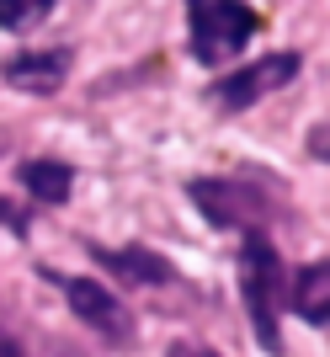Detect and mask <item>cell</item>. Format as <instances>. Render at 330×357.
Segmentation results:
<instances>
[{
    "instance_id": "6da1fadb",
    "label": "cell",
    "mask_w": 330,
    "mask_h": 357,
    "mask_svg": "<svg viewBox=\"0 0 330 357\" xmlns=\"http://www.w3.org/2000/svg\"><path fill=\"white\" fill-rule=\"evenodd\" d=\"M187 27L197 64H224L261 32V16L245 0H187Z\"/></svg>"
},
{
    "instance_id": "7a4b0ae2",
    "label": "cell",
    "mask_w": 330,
    "mask_h": 357,
    "mask_svg": "<svg viewBox=\"0 0 330 357\" xmlns=\"http://www.w3.org/2000/svg\"><path fill=\"white\" fill-rule=\"evenodd\" d=\"M240 294L251 310V326L267 352H277V304H283V261L267 235H245L240 245Z\"/></svg>"
},
{
    "instance_id": "3957f363",
    "label": "cell",
    "mask_w": 330,
    "mask_h": 357,
    "mask_svg": "<svg viewBox=\"0 0 330 357\" xmlns=\"http://www.w3.org/2000/svg\"><path fill=\"white\" fill-rule=\"evenodd\" d=\"M187 192H192V203L203 208V219L219 224V229H245V235H256L261 224H267V197L256 192V187H245V181H219V176H197L187 181Z\"/></svg>"
},
{
    "instance_id": "277c9868",
    "label": "cell",
    "mask_w": 330,
    "mask_h": 357,
    "mask_svg": "<svg viewBox=\"0 0 330 357\" xmlns=\"http://www.w3.org/2000/svg\"><path fill=\"white\" fill-rule=\"evenodd\" d=\"M59 288H64V298H70V310L86 320L96 336H107V342H128L134 336V314L118 304V294H107L102 283H91V278H59Z\"/></svg>"
},
{
    "instance_id": "5b68a950",
    "label": "cell",
    "mask_w": 330,
    "mask_h": 357,
    "mask_svg": "<svg viewBox=\"0 0 330 357\" xmlns=\"http://www.w3.org/2000/svg\"><path fill=\"white\" fill-rule=\"evenodd\" d=\"M299 75V54H267V59L245 64V70H235L229 80H219V107H229V112H240V107L261 102L267 91H283L288 80Z\"/></svg>"
},
{
    "instance_id": "8992f818",
    "label": "cell",
    "mask_w": 330,
    "mask_h": 357,
    "mask_svg": "<svg viewBox=\"0 0 330 357\" xmlns=\"http://www.w3.org/2000/svg\"><path fill=\"white\" fill-rule=\"evenodd\" d=\"M91 256L107 272H118L123 283H176V267L160 251H144V245H91Z\"/></svg>"
},
{
    "instance_id": "52a82bcc",
    "label": "cell",
    "mask_w": 330,
    "mask_h": 357,
    "mask_svg": "<svg viewBox=\"0 0 330 357\" xmlns=\"http://www.w3.org/2000/svg\"><path fill=\"white\" fill-rule=\"evenodd\" d=\"M293 310L309 326H325L330 320V261H309V267L293 278Z\"/></svg>"
},
{
    "instance_id": "ba28073f",
    "label": "cell",
    "mask_w": 330,
    "mask_h": 357,
    "mask_svg": "<svg viewBox=\"0 0 330 357\" xmlns=\"http://www.w3.org/2000/svg\"><path fill=\"white\" fill-rule=\"evenodd\" d=\"M64 70H70L64 54H16V59L6 64V80L22 86V91H54L64 80Z\"/></svg>"
},
{
    "instance_id": "9c48e42d",
    "label": "cell",
    "mask_w": 330,
    "mask_h": 357,
    "mask_svg": "<svg viewBox=\"0 0 330 357\" xmlns=\"http://www.w3.org/2000/svg\"><path fill=\"white\" fill-rule=\"evenodd\" d=\"M16 176H22V187H27L38 203H64L70 187H75V171H70L64 160H27Z\"/></svg>"
},
{
    "instance_id": "30bf717a",
    "label": "cell",
    "mask_w": 330,
    "mask_h": 357,
    "mask_svg": "<svg viewBox=\"0 0 330 357\" xmlns=\"http://www.w3.org/2000/svg\"><path fill=\"white\" fill-rule=\"evenodd\" d=\"M48 11H54V0H0V27H6V32L38 27Z\"/></svg>"
},
{
    "instance_id": "8fae6325",
    "label": "cell",
    "mask_w": 330,
    "mask_h": 357,
    "mask_svg": "<svg viewBox=\"0 0 330 357\" xmlns=\"http://www.w3.org/2000/svg\"><path fill=\"white\" fill-rule=\"evenodd\" d=\"M0 224H6V229H16V235H27V213L16 208V203H6V197H0Z\"/></svg>"
},
{
    "instance_id": "7c38bea8",
    "label": "cell",
    "mask_w": 330,
    "mask_h": 357,
    "mask_svg": "<svg viewBox=\"0 0 330 357\" xmlns=\"http://www.w3.org/2000/svg\"><path fill=\"white\" fill-rule=\"evenodd\" d=\"M165 357H219V352H208V347H197V342H176Z\"/></svg>"
},
{
    "instance_id": "4fadbf2b",
    "label": "cell",
    "mask_w": 330,
    "mask_h": 357,
    "mask_svg": "<svg viewBox=\"0 0 330 357\" xmlns=\"http://www.w3.org/2000/svg\"><path fill=\"white\" fill-rule=\"evenodd\" d=\"M0 357H27V352H22V342H16L11 331H0Z\"/></svg>"
}]
</instances>
